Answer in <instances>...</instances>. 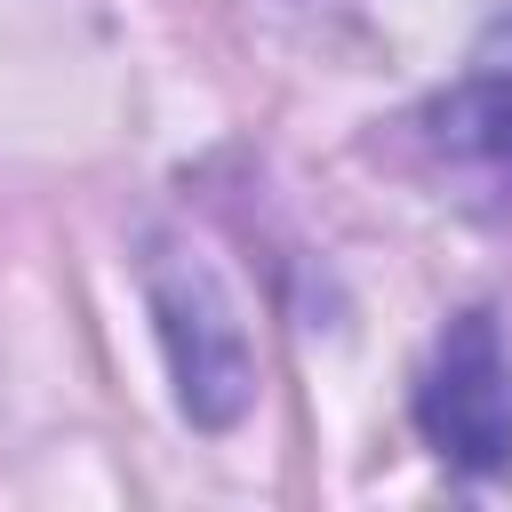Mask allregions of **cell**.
<instances>
[{"label": "cell", "instance_id": "3", "mask_svg": "<svg viewBox=\"0 0 512 512\" xmlns=\"http://www.w3.org/2000/svg\"><path fill=\"white\" fill-rule=\"evenodd\" d=\"M440 144L464 176H480L488 192L512 200V80L504 72H480L472 88H456L440 104Z\"/></svg>", "mask_w": 512, "mask_h": 512}, {"label": "cell", "instance_id": "1", "mask_svg": "<svg viewBox=\"0 0 512 512\" xmlns=\"http://www.w3.org/2000/svg\"><path fill=\"white\" fill-rule=\"evenodd\" d=\"M416 424L456 472H504L512 464V344L496 312L448 320V336L424 360Z\"/></svg>", "mask_w": 512, "mask_h": 512}, {"label": "cell", "instance_id": "2", "mask_svg": "<svg viewBox=\"0 0 512 512\" xmlns=\"http://www.w3.org/2000/svg\"><path fill=\"white\" fill-rule=\"evenodd\" d=\"M160 320H168V352H176V384H184V408L200 424H232L248 408V352H240V328L232 312L216 304L208 272H168L160 280Z\"/></svg>", "mask_w": 512, "mask_h": 512}]
</instances>
